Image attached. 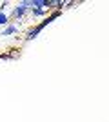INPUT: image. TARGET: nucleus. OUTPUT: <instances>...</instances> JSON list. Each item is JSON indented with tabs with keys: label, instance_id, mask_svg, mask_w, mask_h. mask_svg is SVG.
Returning a JSON list of instances; mask_svg holds the SVG:
<instances>
[{
	"label": "nucleus",
	"instance_id": "obj_1",
	"mask_svg": "<svg viewBox=\"0 0 109 122\" xmlns=\"http://www.w3.org/2000/svg\"><path fill=\"white\" fill-rule=\"evenodd\" d=\"M58 15H60V11H55V13H51V15L47 16V18H46V20H44V22H40V24L36 25L35 29H31V31H29V33H27L26 40H33V38H36V36H38V33H40V31L44 29V27H46L47 24H49V22H53V20H55V18H57Z\"/></svg>",
	"mask_w": 109,
	"mask_h": 122
},
{
	"label": "nucleus",
	"instance_id": "obj_2",
	"mask_svg": "<svg viewBox=\"0 0 109 122\" xmlns=\"http://www.w3.org/2000/svg\"><path fill=\"white\" fill-rule=\"evenodd\" d=\"M27 9H29V0H24L20 4H16V7H13V16L15 18H22Z\"/></svg>",
	"mask_w": 109,
	"mask_h": 122
},
{
	"label": "nucleus",
	"instance_id": "obj_4",
	"mask_svg": "<svg viewBox=\"0 0 109 122\" xmlns=\"http://www.w3.org/2000/svg\"><path fill=\"white\" fill-rule=\"evenodd\" d=\"M9 22V18H7V15L5 13H0V25H5Z\"/></svg>",
	"mask_w": 109,
	"mask_h": 122
},
{
	"label": "nucleus",
	"instance_id": "obj_5",
	"mask_svg": "<svg viewBox=\"0 0 109 122\" xmlns=\"http://www.w3.org/2000/svg\"><path fill=\"white\" fill-rule=\"evenodd\" d=\"M33 15L35 16H42V15H46V9H33Z\"/></svg>",
	"mask_w": 109,
	"mask_h": 122
},
{
	"label": "nucleus",
	"instance_id": "obj_3",
	"mask_svg": "<svg viewBox=\"0 0 109 122\" xmlns=\"http://www.w3.org/2000/svg\"><path fill=\"white\" fill-rule=\"evenodd\" d=\"M18 31V25H7L2 33H0V36H9V35H13V33H16Z\"/></svg>",
	"mask_w": 109,
	"mask_h": 122
}]
</instances>
